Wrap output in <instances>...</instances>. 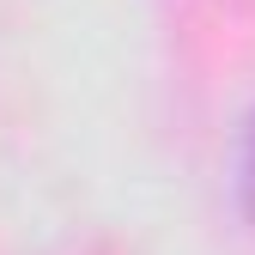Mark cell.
<instances>
[{"label": "cell", "instance_id": "cell-1", "mask_svg": "<svg viewBox=\"0 0 255 255\" xmlns=\"http://www.w3.org/2000/svg\"><path fill=\"white\" fill-rule=\"evenodd\" d=\"M237 188H243V207H249V219H255V116H249V128H243V158H237Z\"/></svg>", "mask_w": 255, "mask_h": 255}]
</instances>
